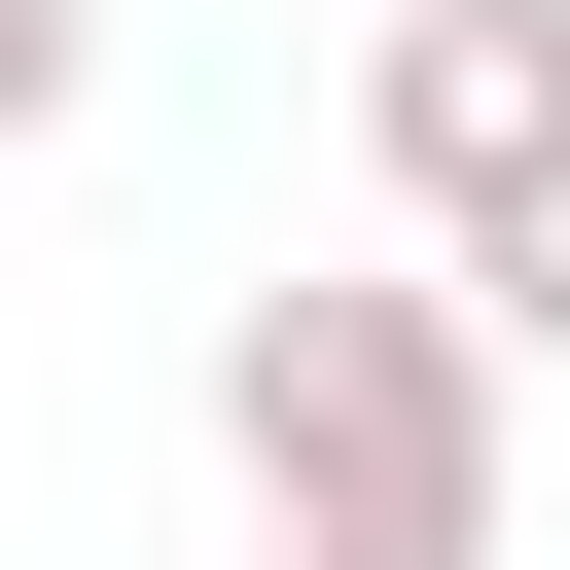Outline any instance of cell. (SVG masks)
Segmentation results:
<instances>
[{
    "instance_id": "obj_2",
    "label": "cell",
    "mask_w": 570,
    "mask_h": 570,
    "mask_svg": "<svg viewBox=\"0 0 570 570\" xmlns=\"http://www.w3.org/2000/svg\"><path fill=\"white\" fill-rule=\"evenodd\" d=\"M356 142H392V249L428 285H570V0H356Z\"/></svg>"
},
{
    "instance_id": "obj_1",
    "label": "cell",
    "mask_w": 570,
    "mask_h": 570,
    "mask_svg": "<svg viewBox=\"0 0 570 570\" xmlns=\"http://www.w3.org/2000/svg\"><path fill=\"white\" fill-rule=\"evenodd\" d=\"M214 463H249V534H321V570H499V499H534V392H499V285H249L214 321Z\"/></svg>"
},
{
    "instance_id": "obj_4",
    "label": "cell",
    "mask_w": 570,
    "mask_h": 570,
    "mask_svg": "<svg viewBox=\"0 0 570 570\" xmlns=\"http://www.w3.org/2000/svg\"><path fill=\"white\" fill-rule=\"evenodd\" d=\"M249 570H321V534H249Z\"/></svg>"
},
{
    "instance_id": "obj_3",
    "label": "cell",
    "mask_w": 570,
    "mask_h": 570,
    "mask_svg": "<svg viewBox=\"0 0 570 570\" xmlns=\"http://www.w3.org/2000/svg\"><path fill=\"white\" fill-rule=\"evenodd\" d=\"M107 107V0H0V142H71Z\"/></svg>"
}]
</instances>
